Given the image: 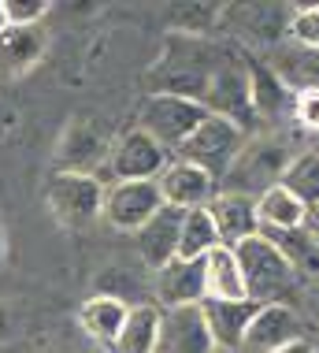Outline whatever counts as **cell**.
<instances>
[{
    "label": "cell",
    "instance_id": "33",
    "mask_svg": "<svg viewBox=\"0 0 319 353\" xmlns=\"http://www.w3.org/2000/svg\"><path fill=\"white\" fill-rule=\"evenodd\" d=\"M305 231H308V234H312L316 242H319V205H312V208L305 212Z\"/></svg>",
    "mask_w": 319,
    "mask_h": 353
},
{
    "label": "cell",
    "instance_id": "29",
    "mask_svg": "<svg viewBox=\"0 0 319 353\" xmlns=\"http://www.w3.org/2000/svg\"><path fill=\"white\" fill-rule=\"evenodd\" d=\"M289 45L308 52H319V4H297L294 19H289Z\"/></svg>",
    "mask_w": 319,
    "mask_h": 353
},
{
    "label": "cell",
    "instance_id": "15",
    "mask_svg": "<svg viewBox=\"0 0 319 353\" xmlns=\"http://www.w3.org/2000/svg\"><path fill=\"white\" fill-rule=\"evenodd\" d=\"M152 290H156L160 309H182V305L205 301V261H167L152 272Z\"/></svg>",
    "mask_w": 319,
    "mask_h": 353
},
{
    "label": "cell",
    "instance_id": "4",
    "mask_svg": "<svg viewBox=\"0 0 319 353\" xmlns=\"http://www.w3.org/2000/svg\"><path fill=\"white\" fill-rule=\"evenodd\" d=\"M245 138L249 134L238 127V123H230L223 116H212V112H208V116L200 119V127L193 130V134L182 141L171 157L205 168L208 175L216 179V186H219V183H223V175H227V168L234 164V157L241 152V145H245Z\"/></svg>",
    "mask_w": 319,
    "mask_h": 353
},
{
    "label": "cell",
    "instance_id": "36",
    "mask_svg": "<svg viewBox=\"0 0 319 353\" xmlns=\"http://www.w3.org/2000/svg\"><path fill=\"white\" fill-rule=\"evenodd\" d=\"M0 339H8V309H0Z\"/></svg>",
    "mask_w": 319,
    "mask_h": 353
},
{
    "label": "cell",
    "instance_id": "7",
    "mask_svg": "<svg viewBox=\"0 0 319 353\" xmlns=\"http://www.w3.org/2000/svg\"><path fill=\"white\" fill-rule=\"evenodd\" d=\"M171 152L156 145L145 130L130 127L123 130L119 138L112 141V152H108V164H104V175L101 183L112 186V183H138V179H156L163 168H167Z\"/></svg>",
    "mask_w": 319,
    "mask_h": 353
},
{
    "label": "cell",
    "instance_id": "30",
    "mask_svg": "<svg viewBox=\"0 0 319 353\" xmlns=\"http://www.w3.org/2000/svg\"><path fill=\"white\" fill-rule=\"evenodd\" d=\"M8 26H45V15L52 12L48 0H0Z\"/></svg>",
    "mask_w": 319,
    "mask_h": 353
},
{
    "label": "cell",
    "instance_id": "13",
    "mask_svg": "<svg viewBox=\"0 0 319 353\" xmlns=\"http://www.w3.org/2000/svg\"><path fill=\"white\" fill-rule=\"evenodd\" d=\"M156 186H160L163 205L182 208V212H186V208H205L212 197L219 194L216 179H212L205 168L189 164V160H178V157L167 160V168L156 175Z\"/></svg>",
    "mask_w": 319,
    "mask_h": 353
},
{
    "label": "cell",
    "instance_id": "2",
    "mask_svg": "<svg viewBox=\"0 0 319 353\" xmlns=\"http://www.w3.org/2000/svg\"><path fill=\"white\" fill-rule=\"evenodd\" d=\"M234 256L245 275V290L249 301L267 305V301H286V294L294 286H301L297 272L289 268V261L275 250V242H267L264 234L245 238L241 245H234Z\"/></svg>",
    "mask_w": 319,
    "mask_h": 353
},
{
    "label": "cell",
    "instance_id": "20",
    "mask_svg": "<svg viewBox=\"0 0 319 353\" xmlns=\"http://www.w3.org/2000/svg\"><path fill=\"white\" fill-rule=\"evenodd\" d=\"M256 234H264L267 242H275V250L289 261V268L297 272V279H319V242L301 227H286V231H275V227H260Z\"/></svg>",
    "mask_w": 319,
    "mask_h": 353
},
{
    "label": "cell",
    "instance_id": "10",
    "mask_svg": "<svg viewBox=\"0 0 319 353\" xmlns=\"http://www.w3.org/2000/svg\"><path fill=\"white\" fill-rule=\"evenodd\" d=\"M112 141L101 134V127L90 119H71L56 145V171H79V175H104Z\"/></svg>",
    "mask_w": 319,
    "mask_h": 353
},
{
    "label": "cell",
    "instance_id": "37",
    "mask_svg": "<svg viewBox=\"0 0 319 353\" xmlns=\"http://www.w3.org/2000/svg\"><path fill=\"white\" fill-rule=\"evenodd\" d=\"M4 26H8V19H4V4H0V30H4Z\"/></svg>",
    "mask_w": 319,
    "mask_h": 353
},
{
    "label": "cell",
    "instance_id": "19",
    "mask_svg": "<svg viewBox=\"0 0 319 353\" xmlns=\"http://www.w3.org/2000/svg\"><path fill=\"white\" fill-rule=\"evenodd\" d=\"M178 231H182V208L163 205L160 212L152 216L138 234H134V242H138V256L149 264L152 272L178 256Z\"/></svg>",
    "mask_w": 319,
    "mask_h": 353
},
{
    "label": "cell",
    "instance_id": "38",
    "mask_svg": "<svg viewBox=\"0 0 319 353\" xmlns=\"http://www.w3.org/2000/svg\"><path fill=\"white\" fill-rule=\"evenodd\" d=\"M312 353H319V339H316V342H312Z\"/></svg>",
    "mask_w": 319,
    "mask_h": 353
},
{
    "label": "cell",
    "instance_id": "9",
    "mask_svg": "<svg viewBox=\"0 0 319 353\" xmlns=\"http://www.w3.org/2000/svg\"><path fill=\"white\" fill-rule=\"evenodd\" d=\"M297 4H223V23L234 30L241 41L264 45V49H278L289 37V19H294Z\"/></svg>",
    "mask_w": 319,
    "mask_h": 353
},
{
    "label": "cell",
    "instance_id": "32",
    "mask_svg": "<svg viewBox=\"0 0 319 353\" xmlns=\"http://www.w3.org/2000/svg\"><path fill=\"white\" fill-rule=\"evenodd\" d=\"M297 316L301 323H308L312 331H319V279H308L301 283V294H297Z\"/></svg>",
    "mask_w": 319,
    "mask_h": 353
},
{
    "label": "cell",
    "instance_id": "16",
    "mask_svg": "<svg viewBox=\"0 0 319 353\" xmlns=\"http://www.w3.org/2000/svg\"><path fill=\"white\" fill-rule=\"evenodd\" d=\"M212 223H216V234H219V245L234 250L245 238H253L260 231V216H256V197H245V194H227L219 190L216 197L205 205Z\"/></svg>",
    "mask_w": 319,
    "mask_h": 353
},
{
    "label": "cell",
    "instance_id": "28",
    "mask_svg": "<svg viewBox=\"0 0 319 353\" xmlns=\"http://www.w3.org/2000/svg\"><path fill=\"white\" fill-rule=\"evenodd\" d=\"M223 23V4H175L171 8V30L178 37H200L208 41L212 30Z\"/></svg>",
    "mask_w": 319,
    "mask_h": 353
},
{
    "label": "cell",
    "instance_id": "6",
    "mask_svg": "<svg viewBox=\"0 0 319 353\" xmlns=\"http://www.w3.org/2000/svg\"><path fill=\"white\" fill-rule=\"evenodd\" d=\"M205 112L223 116L230 123H238L245 134H256V116H253V97H249V74H245V56L230 52L205 85Z\"/></svg>",
    "mask_w": 319,
    "mask_h": 353
},
{
    "label": "cell",
    "instance_id": "8",
    "mask_svg": "<svg viewBox=\"0 0 319 353\" xmlns=\"http://www.w3.org/2000/svg\"><path fill=\"white\" fill-rule=\"evenodd\" d=\"M163 208L156 179H138V183H112L104 186V212L101 219L112 223L115 231L138 234L152 216Z\"/></svg>",
    "mask_w": 319,
    "mask_h": 353
},
{
    "label": "cell",
    "instance_id": "26",
    "mask_svg": "<svg viewBox=\"0 0 319 353\" xmlns=\"http://www.w3.org/2000/svg\"><path fill=\"white\" fill-rule=\"evenodd\" d=\"M305 212L308 208L297 201L289 190L278 183L271 190L256 197V216H260V227H275V231H286V227H301L305 223Z\"/></svg>",
    "mask_w": 319,
    "mask_h": 353
},
{
    "label": "cell",
    "instance_id": "21",
    "mask_svg": "<svg viewBox=\"0 0 319 353\" xmlns=\"http://www.w3.org/2000/svg\"><path fill=\"white\" fill-rule=\"evenodd\" d=\"M127 312H130L127 301L112 298V294H93V298L79 309V323H82V331L93 342H101V346H115L123 323H127Z\"/></svg>",
    "mask_w": 319,
    "mask_h": 353
},
{
    "label": "cell",
    "instance_id": "12",
    "mask_svg": "<svg viewBox=\"0 0 319 353\" xmlns=\"http://www.w3.org/2000/svg\"><path fill=\"white\" fill-rule=\"evenodd\" d=\"M297 339H305V323L297 316V309L289 301H267V305H260L256 316L249 320L238 353H275V350H282Z\"/></svg>",
    "mask_w": 319,
    "mask_h": 353
},
{
    "label": "cell",
    "instance_id": "18",
    "mask_svg": "<svg viewBox=\"0 0 319 353\" xmlns=\"http://www.w3.org/2000/svg\"><path fill=\"white\" fill-rule=\"evenodd\" d=\"M48 49L45 26H4L0 30V79H23Z\"/></svg>",
    "mask_w": 319,
    "mask_h": 353
},
{
    "label": "cell",
    "instance_id": "25",
    "mask_svg": "<svg viewBox=\"0 0 319 353\" xmlns=\"http://www.w3.org/2000/svg\"><path fill=\"white\" fill-rule=\"evenodd\" d=\"M275 68V74L282 79L289 90H319V52H308V49H297V45H289L282 49L278 45V56L267 60Z\"/></svg>",
    "mask_w": 319,
    "mask_h": 353
},
{
    "label": "cell",
    "instance_id": "27",
    "mask_svg": "<svg viewBox=\"0 0 319 353\" xmlns=\"http://www.w3.org/2000/svg\"><path fill=\"white\" fill-rule=\"evenodd\" d=\"M305 208L319 205V152H297L278 179Z\"/></svg>",
    "mask_w": 319,
    "mask_h": 353
},
{
    "label": "cell",
    "instance_id": "23",
    "mask_svg": "<svg viewBox=\"0 0 319 353\" xmlns=\"http://www.w3.org/2000/svg\"><path fill=\"white\" fill-rule=\"evenodd\" d=\"M160 316L163 309L156 301H141V305H130L127 312V323H123L119 339H115V353H152L156 346V331H160Z\"/></svg>",
    "mask_w": 319,
    "mask_h": 353
},
{
    "label": "cell",
    "instance_id": "1",
    "mask_svg": "<svg viewBox=\"0 0 319 353\" xmlns=\"http://www.w3.org/2000/svg\"><path fill=\"white\" fill-rule=\"evenodd\" d=\"M294 157H297V149H294V138L286 130H256V134L245 138V145L234 157V164L227 168L219 190L260 197L264 190L278 186V179H282V171L289 168Z\"/></svg>",
    "mask_w": 319,
    "mask_h": 353
},
{
    "label": "cell",
    "instance_id": "24",
    "mask_svg": "<svg viewBox=\"0 0 319 353\" xmlns=\"http://www.w3.org/2000/svg\"><path fill=\"white\" fill-rule=\"evenodd\" d=\"M216 245H219V234L208 208H186L178 231V261H205Z\"/></svg>",
    "mask_w": 319,
    "mask_h": 353
},
{
    "label": "cell",
    "instance_id": "35",
    "mask_svg": "<svg viewBox=\"0 0 319 353\" xmlns=\"http://www.w3.org/2000/svg\"><path fill=\"white\" fill-rule=\"evenodd\" d=\"M4 261H8V227L0 219V272H4Z\"/></svg>",
    "mask_w": 319,
    "mask_h": 353
},
{
    "label": "cell",
    "instance_id": "17",
    "mask_svg": "<svg viewBox=\"0 0 319 353\" xmlns=\"http://www.w3.org/2000/svg\"><path fill=\"white\" fill-rule=\"evenodd\" d=\"M260 305L256 301H219V298H205L200 301V316H205V327L212 342L219 346V353H238L241 339H245L249 320L256 316Z\"/></svg>",
    "mask_w": 319,
    "mask_h": 353
},
{
    "label": "cell",
    "instance_id": "5",
    "mask_svg": "<svg viewBox=\"0 0 319 353\" xmlns=\"http://www.w3.org/2000/svg\"><path fill=\"white\" fill-rule=\"evenodd\" d=\"M205 104L189 101V97H175V93H149L138 108V130H145L156 145L167 152H175L193 130L205 119Z\"/></svg>",
    "mask_w": 319,
    "mask_h": 353
},
{
    "label": "cell",
    "instance_id": "3",
    "mask_svg": "<svg viewBox=\"0 0 319 353\" xmlns=\"http://www.w3.org/2000/svg\"><path fill=\"white\" fill-rule=\"evenodd\" d=\"M45 205L67 231H90L104 212V183L79 171H52L45 183Z\"/></svg>",
    "mask_w": 319,
    "mask_h": 353
},
{
    "label": "cell",
    "instance_id": "34",
    "mask_svg": "<svg viewBox=\"0 0 319 353\" xmlns=\"http://www.w3.org/2000/svg\"><path fill=\"white\" fill-rule=\"evenodd\" d=\"M275 353H312V342H308V339H297V342H289V346L275 350Z\"/></svg>",
    "mask_w": 319,
    "mask_h": 353
},
{
    "label": "cell",
    "instance_id": "31",
    "mask_svg": "<svg viewBox=\"0 0 319 353\" xmlns=\"http://www.w3.org/2000/svg\"><path fill=\"white\" fill-rule=\"evenodd\" d=\"M289 119L301 130H308V134H319V90H297Z\"/></svg>",
    "mask_w": 319,
    "mask_h": 353
},
{
    "label": "cell",
    "instance_id": "22",
    "mask_svg": "<svg viewBox=\"0 0 319 353\" xmlns=\"http://www.w3.org/2000/svg\"><path fill=\"white\" fill-rule=\"evenodd\" d=\"M205 298H219V301H245V275H241V264L234 250L227 245H216L205 256Z\"/></svg>",
    "mask_w": 319,
    "mask_h": 353
},
{
    "label": "cell",
    "instance_id": "11",
    "mask_svg": "<svg viewBox=\"0 0 319 353\" xmlns=\"http://www.w3.org/2000/svg\"><path fill=\"white\" fill-rule=\"evenodd\" d=\"M245 74H249V97H253V116L260 130H282V119H289L294 108V90L278 79L267 60L245 56Z\"/></svg>",
    "mask_w": 319,
    "mask_h": 353
},
{
    "label": "cell",
    "instance_id": "14",
    "mask_svg": "<svg viewBox=\"0 0 319 353\" xmlns=\"http://www.w3.org/2000/svg\"><path fill=\"white\" fill-rule=\"evenodd\" d=\"M152 353H219V346L212 342L200 305H182V309H163L160 331H156V346Z\"/></svg>",
    "mask_w": 319,
    "mask_h": 353
}]
</instances>
